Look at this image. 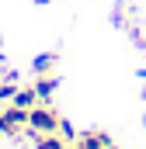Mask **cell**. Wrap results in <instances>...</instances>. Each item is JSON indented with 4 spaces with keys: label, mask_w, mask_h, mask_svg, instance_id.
<instances>
[{
    "label": "cell",
    "mask_w": 146,
    "mask_h": 149,
    "mask_svg": "<svg viewBox=\"0 0 146 149\" xmlns=\"http://www.w3.org/2000/svg\"><path fill=\"white\" fill-rule=\"evenodd\" d=\"M21 132H28V111L18 108V104H7V108L0 111V135L18 139Z\"/></svg>",
    "instance_id": "7a4b0ae2"
},
{
    "label": "cell",
    "mask_w": 146,
    "mask_h": 149,
    "mask_svg": "<svg viewBox=\"0 0 146 149\" xmlns=\"http://www.w3.org/2000/svg\"><path fill=\"white\" fill-rule=\"evenodd\" d=\"M35 3H49V0H35Z\"/></svg>",
    "instance_id": "30bf717a"
},
{
    "label": "cell",
    "mask_w": 146,
    "mask_h": 149,
    "mask_svg": "<svg viewBox=\"0 0 146 149\" xmlns=\"http://www.w3.org/2000/svg\"><path fill=\"white\" fill-rule=\"evenodd\" d=\"M11 104H18V108L32 111V108H35V104H42V101H38L35 87H18V94H14V101H11Z\"/></svg>",
    "instance_id": "5b68a950"
},
{
    "label": "cell",
    "mask_w": 146,
    "mask_h": 149,
    "mask_svg": "<svg viewBox=\"0 0 146 149\" xmlns=\"http://www.w3.org/2000/svg\"><path fill=\"white\" fill-rule=\"evenodd\" d=\"M14 94H18V83H14V80L0 83V101H7V104H11V101H14Z\"/></svg>",
    "instance_id": "ba28073f"
},
{
    "label": "cell",
    "mask_w": 146,
    "mask_h": 149,
    "mask_svg": "<svg viewBox=\"0 0 146 149\" xmlns=\"http://www.w3.org/2000/svg\"><path fill=\"white\" fill-rule=\"evenodd\" d=\"M59 125H63V118L49 101H42L28 111V132L32 135H52V132H59Z\"/></svg>",
    "instance_id": "6da1fadb"
},
{
    "label": "cell",
    "mask_w": 146,
    "mask_h": 149,
    "mask_svg": "<svg viewBox=\"0 0 146 149\" xmlns=\"http://www.w3.org/2000/svg\"><path fill=\"white\" fill-rule=\"evenodd\" d=\"M52 66H56V56H49V52H45V56H38L35 63H32V73H35V76L52 73Z\"/></svg>",
    "instance_id": "52a82bcc"
},
{
    "label": "cell",
    "mask_w": 146,
    "mask_h": 149,
    "mask_svg": "<svg viewBox=\"0 0 146 149\" xmlns=\"http://www.w3.org/2000/svg\"><path fill=\"white\" fill-rule=\"evenodd\" d=\"M111 142L108 132H98V128H91V132H77V139H73V149H105Z\"/></svg>",
    "instance_id": "3957f363"
},
{
    "label": "cell",
    "mask_w": 146,
    "mask_h": 149,
    "mask_svg": "<svg viewBox=\"0 0 146 149\" xmlns=\"http://www.w3.org/2000/svg\"><path fill=\"white\" fill-rule=\"evenodd\" d=\"M35 149H73L59 132H52V135H35Z\"/></svg>",
    "instance_id": "8992f818"
},
{
    "label": "cell",
    "mask_w": 146,
    "mask_h": 149,
    "mask_svg": "<svg viewBox=\"0 0 146 149\" xmlns=\"http://www.w3.org/2000/svg\"><path fill=\"white\" fill-rule=\"evenodd\" d=\"M35 94H38V101H52V94H56V87H59V76L56 73H42V76H35Z\"/></svg>",
    "instance_id": "277c9868"
},
{
    "label": "cell",
    "mask_w": 146,
    "mask_h": 149,
    "mask_svg": "<svg viewBox=\"0 0 146 149\" xmlns=\"http://www.w3.org/2000/svg\"><path fill=\"white\" fill-rule=\"evenodd\" d=\"M105 149H118V146H115V142H108V146H105Z\"/></svg>",
    "instance_id": "9c48e42d"
}]
</instances>
